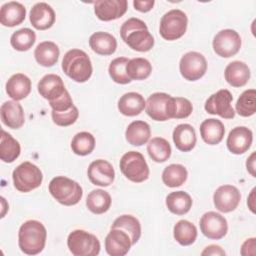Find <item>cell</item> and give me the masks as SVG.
<instances>
[{"label": "cell", "instance_id": "681fc988", "mask_svg": "<svg viewBox=\"0 0 256 256\" xmlns=\"http://www.w3.org/2000/svg\"><path fill=\"white\" fill-rule=\"evenodd\" d=\"M225 251L218 245H209L202 252L201 255H225Z\"/></svg>", "mask_w": 256, "mask_h": 256}, {"label": "cell", "instance_id": "8d00e7d4", "mask_svg": "<svg viewBox=\"0 0 256 256\" xmlns=\"http://www.w3.org/2000/svg\"><path fill=\"white\" fill-rule=\"evenodd\" d=\"M187 169L181 164H170L162 172L163 183L171 188L179 187L187 180Z\"/></svg>", "mask_w": 256, "mask_h": 256}, {"label": "cell", "instance_id": "d6986e66", "mask_svg": "<svg viewBox=\"0 0 256 256\" xmlns=\"http://www.w3.org/2000/svg\"><path fill=\"white\" fill-rule=\"evenodd\" d=\"M37 89L39 94L49 102L57 100L67 91L62 78L56 74L43 76L38 83Z\"/></svg>", "mask_w": 256, "mask_h": 256}, {"label": "cell", "instance_id": "6da1fadb", "mask_svg": "<svg viewBox=\"0 0 256 256\" xmlns=\"http://www.w3.org/2000/svg\"><path fill=\"white\" fill-rule=\"evenodd\" d=\"M47 231L45 226L37 220L24 222L18 232V245L27 255H37L45 247Z\"/></svg>", "mask_w": 256, "mask_h": 256}, {"label": "cell", "instance_id": "603a6c76", "mask_svg": "<svg viewBox=\"0 0 256 256\" xmlns=\"http://www.w3.org/2000/svg\"><path fill=\"white\" fill-rule=\"evenodd\" d=\"M224 77L228 84L233 87H242L250 79V69L242 61L230 62L224 71Z\"/></svg>", "mask_w": 256, "mask_h": 256}, {"label": "cell", "instance_id": "5bb4252c", "mask_svg": "<svg viewBox=\"0 0 256 256\" xmlns=\"http://www.w3.org/2000/svg\"><path fill=\"white\" fill-rule=\"evenodd\" d=\"M87 175L92 184L101 187L111 185L115 179L113 166L104 159H97L91 162L88 166Z\"/></svg>", "mask_w": 256, "mask_h": 256}, {"label": "cell", "instance_id": "8fae6325", "mask_svg": "<svg viewBox=\"0 0 256 256\" xmlns=\"http://www.w3.org/2000/svg\"><path fill=\"white\" fill-rule=\"evenodd\" d=\"M233 96L227 89H221L212 94L205 102L204 108L209 114L218 115L225 119H233L235 111L231 105Z\"/></svg>", "mask_w": 256, "mask_h": 256}, {"label": "cell", "instance_id": "4316f807", "mask_svg": "<svg viewBox=\"0 0 256 256\" xmlns=\"http://www.w3.org/2000/svg\"><path fill=\"white\" fill-rule=\"evenodd\" d=\"M225 134L223 123L214 118L204 120L200 125V135L202 140L209 145L219 144Z\"/></svg>", "mask_w": 256, "mask_h": 256}, {"label": "cell", "instance_id": "83f0119b", "mask_svg": "<svg viewBox=\"0 0 256 256\" xmlns=\"http://www.w3.org/2000/svg\"><path fill=\"white\" fill-rule=\"evenodd\" d=\"M151 136V129L147 122L136 120L131 122L126 131L125 138L133 146H142L146 144Z\"/></svg>", "mask_w": 256, "mask_h": 256}, {"label": "cell", "instance_id": "9c48e42d", "mask_svg": "<svg viewBox=\"0 0 256 256\" xmlns=\"http://www.w3.org/2000/svg\"><path fill=\"white\" fill-rule=\"evenodd\" d=\"M241 37L233 29H224L219 31L213 38L212 46L214 52L223 58H229L236 55L241 48Z\"/></svg>", "mask_w": 256, "mask_h": 256}, {"label": "cell", "instance_id": "e575fe53", "mask_svg": "<svg viewBox=\"0 0 256 256\" xmlns=\"http://www.w3.org/2000/svg\"><path fill=\"white\" fill-rule=\"evenodd\" d=\"M173 236L180 245L189 246L197 238V228L188 220H179L174 225Z\"/></svg>", "mask_w": 256, "mask_h": 256}, {"label": "cell", "instance_id": "ffe728a7", "mask_svg": "<svg viewBox=\"0 0 256 256\" xmlns=\"http://www.w3.org/2000/svg\"><path fill=\"white\" fill-rule=\"evenodd\" d=\"M2 122L11 129H19L25 122V115L20 103L15 100L6 101L0 108Z\"/></svg>", "mask_w": 256, "mask_h": 256}, {"label": "cell", "instance_id": "cb8c5ba5", "mask_svg": "<svg viewBox=\"0 0 256 256\" xmlns=\"http://www.w3.org/2000/svg\"><path fill=\"white\" fill-rule=\"evenodd\" d=\"M89 46L96 54L107 56L116 51L117 40L110 33L98 31L90 36Z\"/></svg>", "mask_w": 256, "mask_h": 256}, {"label": "cell", "instance_id": "4fadbf2b", "mask_svg": "<svg viewBox=\"0 0 256 256\" xmlns=\"http://www.w3.org/2000/svg\"><path fill=\"white\" fill-rule=\"evenodd\" d=\"M241 200V194L233 185H222L216 189L213 195V202L217 210L228 213L235 210Z\"/></svg>", "mask_w": 256, "mask_h": 256}, {"label": "cell", "instance_id": "ac0fdd59", "mask_svg": "<svg viewBox=\"0 0 256 256\" xmlns=\"http://www.w3.org/2000/svg\"><path fill=\"white\" fill-rule=\"evenodd\" d=\"M29 20L37 30H47L53 26L56 15L53 8L45 2H38L30 10Z\"/></svg>", "mask_w": 256, "mask_h": 256}, {"label": "cell", "instance_id": "d590c367", "mask_svg": "<svg viewBox=\"0 0 256 256\" xmlns=\"http://www.w3.org/2000/svg\"><path fill=\"white\" fill-rule=\"evenodd\" d=\"M147 152L153 161L162 163L170 158L172 150L170 143L166 139L162 137H155L148 142Z\"/></svg>", "mask_w": 256, "mask_h": 256}, {"label": "cell", "instance_id": "c3c4849f", "mask_svg": "<svg viewBox=\"0 0 256 256\" xmlns=\"http://www.w3.org/2000/svg\"><path fill=\"white\" fill-rule=\"evenodd\" d=\"M155 4V1L154 0H147V1H140V0H134L133 1V5H134V8L137 10V11H140V12H148L150 11L153 6Z\"/></svg>", "mask_w": 256, "mask_h": 256}, {"label": "cell", "instance_id": "7a4b0ae2", "mask_svg": "<svg viewBox=\"0 0 256 256\" xmlns=\"http://www.w3.org/2000/svg\"><path fill=\"white\" fill-rule=\"evenodd\" d=\"M62 70L69 78L78 83L89 80L93 72L89 56L81 49H71L65 53Z\"/></svg>", "mask_w": 256, "mask_h": 256}, {"label": "cell", "instance_id": "f907efd6", "mask_svg": "<svg viewBox=\"0 0 256 256\" xmlns=\"http://www.w3.org/2000/svg\"><path fill=\"white\" fill-rule=\"evenodd\" d=\"M255 155H256V153L255 152H253L250 156H249V158L247 159V161H246V167H247V170H248V172L253 176V177H255Z\"/></svg>", "mask_w": 256, "mask_h": 256}, {"label": "cell", "instance_id": "44dd1931", "mask_svg": "<svg viewBox=\"0 0 256 256\" xmlns=\"http://www.w3.org/2000/svg\"><path fill=\"white\" fill-rule=\"evenodd\" d=\"M25 16L26 8L19 2H7L0 9V22L6 27H14L21 24L25 20Z\"/></svg>", "mask_w": 256, "mask_h": 256}, {"label": "cell", "instance_id": "ab89813d", "mask_svg": "<svg viewBox=\"0 0 256 256\" xmlns=\"http://www.w3.org/2000/svg\"><path fill=\"white\" fill-rule=\"evenodd\" d=\"M36 41V34L30 28H22L15 31L10 38L11 46L17 51L29 50Z\"/></svg>", "mask_w": 256, "mask_h": 256}, {"label": "cell", "instance_id": "f6af8a7d", "mask_svg": "<svg viewBox=\"0 0 256 256\" xmlns=\"http://www.w3.org/2000/svg\"><path fill=\"white\" fill-rule=\"evenodd\" d=\"M138 29H148L147 25L145 24L144 21L138 19V18H130L128 20H126L121 28H120V35L122 40L131 32L138 30Z\"/></svg>", "mask_w": 256, "mask_h": 256}, {"label": "cell", "instance_id": "7dc6e473", "mask_svg": "<svg viewBox=\"0 0 256 256\" xmlns=\"http://www.w3.org/2000/svg\"><path fill=\"white\" fill-rule=\"evenodd\" d=\"M255 246H256L255 238L247 239L241 246V251H240L241 255H243V256L255 255Z\"/></svg>", "mask_w": 256, "mask_h": 256}, {"label": "cell", "instance_id": "3957f363", "mask_svg": "<svg viewBox=\"0 0 256 256\" xmlns=\"http://www.w3.org/2000/svg\"><path fill=\"white\" fill-rule=\"evenodd\" d=\"M48 189L52 197L65 206L77 204L83 196L80 184L65 176L54 177L50 181Z\"/></svg>", "mask_w": 256, "mask_h": 256}, {"label": "cell", "instance_id": "d6a6232c", "mask_svg": "<svg viewBox=\"0 0 256 256\" xmlns=\"http://www.w3.org/2000/svg\"><path fill=\"white\" fill-rule=\"evenodd\" d=\"M21 147L19 142L14 139L8 132L1 130L0 158L5 163L14 162L20 155Z\"/></svg>", "mask_w": 256, "mask_h": 256}, {"label": "cell", "instance_id": "9a60e30c", "mask_svg": "<svg viewBox=\"0 0 256 256\" xmlns=\"http://www.w3.org/2000/svg\"><path fill=\"white\" fill-rule=\"evenodd\" d=\"M128 7L126 0H99L94 3V12L101 21H112L122 17Z\"/></svg>", "mask_w": 256, "mask_h": 256}, {"label": "cell", "instance_id": "277c9868", "mask_svg": "<svg viewBox=\"0 0 256 256\" xmlns=\"http://www.w3.org/2000/svg\"><path fill=\"white\" fill-rule=\"evenodd\" d=\"M119 166L122 174L134 183H141L149 178L148 164L140 152H126L121 157Z\"/></svg>", "mask_w": 256, "mask_h": 256}, {"label": "cell", "instance_id": "ee69618b", "mask_svg": "<svg viewBox=\"0 0 256 256\" xmlns=\"http://www.w3.org/2000/svg\"><path fill=\"white\" fill-rule=\"evenodd\" d=\"M176 110L174 119H183L190 116L193 110L192 103L184 97H175Z\"/></svg>", "mask_w": 256, "mask_h": 256}, {"label": "cell", "instance_id": "b9f144b4", "mask_svg": "<svg viewBox=\"0 0 256 256\" xmlns=\"http://www.w3.org/2000/svg\"><path fill=\"white\" fill-rule=\"evenodd\" d=\"M129 59L126 57H118L111 61L108 72L111 79L118 84H128L132 80L126 73V65Z\"/></svg>", "mask_w": 256, "mask_h": 256}, {"label": "cell", "instance_id": "bcb514c9", "mask_svg": "<svg viewBox=\"0 0 256 256\" xmlns=\"http://www.w3.org/2000/svg\"><path fill=\"white\" fill-rule=\"evenodd\" d=\"M52 110L57 111V112H63V111H67L69 109H71L74 104H73V100L69 94L68 91L65 92L64 95H62L60 98H58L55 101L49 102Z\"/></svg>", "mask_w": 256, "mask_h": 256}, {"label": "cell", "instance_id": "f35d334b", "mask_svg": "<svg viewBox=\"0 0 256 256\" xmlns=\"http://www.w3.org/2000/svg\"><path fill=\"white\" fill-rule=\"evenodd\" d=\"M95 148L94 136L86 131L75 134L71 141L72 151L79 156H86L90 154Z\"/></svg>", "mask_w": 256, "mask_h": 256}, {"label": "cell", "instance_id": "d4e9b609", "mask_svg": "<svg viewBox=\"0 0 256 256\" xmlns=\"http://www.w3.org/2000/svg\"><path fill=\"white\" fill-rule=\"evenodd\" d=\"M173 142L182 152L191 151L196 144V132L190 124H179L173 130Z\"/></svg>", "mask_w": 256, "mask_h": 256}, {"label": "cell", "instance_id": "2e32d148", "mask_svg": "<svg viewBox=\"0 0 256 256\" xmlns=\"http://www.w3.org/2000/svg\"><path fill=\"white\" fill-rule=\"evenodd\" d=\"M132 246L129 235L118 228H111L105 238V250L110 256H124Z\"/></svg>", "mask_w": 256, "mask_h": 256}, {"label": "cell", "instance_id": "1f68e13d", "mask_svg": "<svg viewBox=\"0 0 256 256\" xmlns=\"http://www.w3.org/2000/svg\"><path fill=\"white\" fill-rule=\"evenodd\" d=\"M110 194L102 189L92 190L86 198V206L89 211L94 214H103L107 212L111 206Z\"/></svg>", "mask_w": 256, "mask_h": 256}, {"label": "cell", "instance_id": "7402d4cb", "mask_svg": "<svg viewBox=\"0 0 256 256\" xmlns=\"http://www.w3.org/2000/svg\"><path fill=\"white\" fill-rule=\"evenodd\" d=\"M31 92V80L22 73L12 75L6 83V93L15 101L26 98Z\"/></svg>", "mask_w": 256, "mask_h": 256}, {"label": "cell", "instance_id": "60d3db41", "mask_svg": "<svg viewBox=\"0 0 256 256\" xmlns=\"http://www.w3.org/2000/svg\"><path fill=\"white\" fill-rule=\"evenodd\" d=\"M236 112L242 117H249L256 112V91L255 89L245 90L235 104Z\"/></svg>", "mask_w": 256, "mask_h": 256}, {"label": "cell", "instance_id": "4dcf8cb0", "mask_svg": "<svg viewBox=\"0 0 256 256\" xmlns=\"http://www.w3.org/2000/svg\"><path fill=\"white\" fill-rule=\"evenodd\" d=\"M193 201L191 196L185 191L171 192L166 197V206L168 210L175 215H184L192 207Z\"/></svg>", "mask_w": 256, "mask_h": 256}, {"label": "cell", "instance_id": "f1b7e54d", "mask_svg": "<svg viewBox=\"0 0 256 256\" xmlns=\"http://www.w3.org/2000/svg\"><path fill=\"white\" fill-rule=\"evenodd\" d=\"M60 50L56 43L52 41H43L37 45L34 50V56L37 63L43 67H52L58 61Z\"/></svg>", "mask_w": 256, "mask_h": 256}, {"label": "cell", "instance_id": "5b68a950", "mask_svg": "<svg viewBox=\"0 0 256 256\" xmlns=\"http://www.w3.org/2000/svg\"><path fill=\"white\" fill-rule=\"evenodd\" d=\"M145 109L152 120L167 121L174 118L176 110L175 97L163 92L153 93L148 97Z\"/></svg>", "mask_w": 256, "mask_h": 256}, {"label": "cell", "instance_id": "e0dca14e", "mask_svg": "<svg viewBox=\"0 0 256 256\" xmlns=\"http://www.w3.org/2000/svg\"><path fill=\"white\" fill-rule=\"evenodd\" d=\"M252 140V131L245 126H238L229 132L226 144L231 153L240 155L245 153L251 147Z\"/></svg>", "mask_w": 256, "mask_h": 256}, {"label": "cell", "instance_id": "74e56055", "mask_svg": "<svg viewBox=\"0 0 256 256\" xmlns=\"http://www.w3.org/2000/svg\"><path fill=\"white\" fill-rule=\"evenodd\" d=\"M152 72V65L145 58L130 59L126 65V73L131 80H144Z\"/></svg>", "mask_w": 256, "mask_h": 256}, {"label": "cell", "instance_id": "8992f818", "mask_svg": "<svg viewBox=\"0 0 256 256\" xmlns=\"http://www.w3.org/2000/svg\"><path fill=\"white\" fill-rule=\"evenodd\" d=\"M67 246L74 256H96L100 252V241L85 230L72 231L67 238Z\"/></svg>", "mask_w": 256, "mask_h": 256}, {"label": "cell", "instance_id": "484cf974", "mask_svg": "<svg viewBox=\"0 0 256 256\" xmlns=\"http://www.w3.org/2000/svg\"><path fill=\"white\" fill-rule=\"evenodd\" d=\"M146 101L144 97L136 92H128L122 95L118 101V110L125 116L139 115L145 108Z\"/></svg>", "mask_w": 256, "mask_h": 256}, {"label": "cell", "instance_id": "f546056e", "mask_svg": "<svg viewBox=\"0 0 256 256\" xmlns=\"http://www.w3.org/2000/svg\"><path fill=\"white\" fill-rule=\"evenodd\" d=\"M123 41L133 50L147 52L154 46V38L148 29H138L129 33Z\"/></svg>", "mask_w": 256, "mask_h": 256}, {"label": "cell", "instance_id": "836d02e7", "mask_svg": "<svg viewBox=\"0 0 256 256\" xmlns=\"http://www.w3.org/2000/svg\"><path fill=\"white\" fill-rule=\"evenodd\" d=\"M111 228H118L125 231L132 242V245L136 244L141 236V224L139 220L132 215H121L115 219Z\"/></svg>", "mask_w": 256, "mask_h": 256}, {"label": "cell", "instance_id": "816d5d0a", "mask_svg": "<svg viewBox=\"0 0 256 256\" xmlns=\"http://www.w3.org/2000/svg\"><path fill=\"white\" fill-rule=\"evenodd\" d=\"M255 188L252 189L248 199H247V205L252 213H255Z\"/></svg>", "mask_w": 256, "mask_h": 256}, {"label": "cell", "instance_id": "7bdbcfd3", "mask_svg": "<svg viewBox=\"0 0 256 256\" xmlns=\"http://www.w3.org/2000/svg\"><path fill=\"white\" fill-rule=\"evenodd\" d=\"M51 116H52L53 122L56 125L66 127V126H70L76 122V120L78 119V116H79V111H78V108L74 105L71 109H69L67 111H63V112H57V111L52 110Z\"/></svg>", "mask_w": 256, "mask_h": 256}, {"label": "cell", "instance_id": "ba28073f", "mask_svg": "<svg viewBox=\"0 0 256 256\" xmlns=\"http://www.w3.org/2000/svg\"><path fill=\"white\" fill-rule=\"evenodd\" d=\"M187 15L180 9H172L165 13L159 26L161 37L167 41H174L181 38L187 30Z\"/></svg>", "mask_w": 256, "mask_h": 256}, {"label": "cell", "instance_id": "30bf717a", "mask_svg": "<svg viewBox=\"0 0 256 256\" xmlns=\"http://www.w3.org/2000/svg\"><path fill=\"white\" fill-rule=\"evenodd\" d=\"M179 70L184 79L188 81L199 80L207 70L206 58L199 52H188L181 57Z\"/></svg>", "mask_w": 256, "mask_h": 256}, {"label": "cell", "instance_id": "7c38bea8", "mask_svg": "<svg viewBox=\"0 0 256 256\" xmlns=\"http://www.w3.org/2000/svg\"><path fill=\"white\" fill-rule=\"evenodd\" d=\"M199 224L201 232L209 239L219 240L228 232L227 220L224 216L214 211H209L203 214Z\"/></svg>", "mask_w": 256, "mask_h": 256}, {"label": "cell", "instance_id": "52a82bcc", "mask_svg": "<svg viewBox=\"0 0 256 256\" xmlns=\"http://www.w3.org/2000/svg\"><path fill=\"white\" fill-rule=\"evenodd\" d=\"M14 187L23 193L38 188L43 180V174L35 164L25 161L18 165L12 174Z\"/></svg>", "mask_w": 256, "mask_h": 256}]
</instances>
